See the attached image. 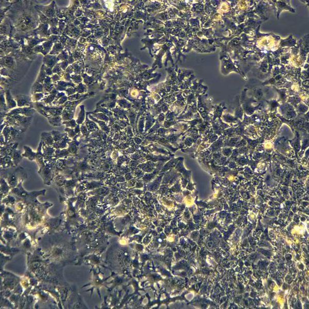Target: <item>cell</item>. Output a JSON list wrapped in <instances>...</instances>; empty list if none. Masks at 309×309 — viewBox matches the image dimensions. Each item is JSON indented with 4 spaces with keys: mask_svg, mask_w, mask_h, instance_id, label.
<instances>
[{
    "mask_svg": "<svg viewBox=\"0 0 309 309\" xmlns=\"http://www.w3.org/2000/svg\"><path fill=\"white\" fill-rule=\"evenodd\" d=\"M39 173L41 175L42 178L44 179V182L45 183H50V180H51V170L49 167H44L42 168H40Z\"/></svg>",
    "mask_w": 309,
    "mask_h": 309,
    "instance_id": "1",
    "label": "cell"
},
{
    "mask_svg": "<svg viewBox=\"0 0 309 309\" xmlns=\"http://www.w3.org/2000/svg\"><path fill=\"white\" fill-rule=\"evenodd\" d=\"M1 165L4 168H8L15 166L12 157L9 155L4 156L3 158H1Z\"/></svg>",
    "mask_w": 309,
    "mask_h": 309,
    "instance_id": "2",
    "label": "cell"
},
{
    "mask_svg": "<svg viewBox=\"0 0 309 309\" xmlns=\"http://www.w3.org/2000/svg\"><path fill=\"white\" fill-rule=\"evenodd\" d=\"M24 148L25 150V152L24 154H22V157L28 158V159L31 161L36 159L37 152H34L29 147L24 146Z\"/></svg>",
    "mask_w": 309,
    "mask_h": 309,
    "instance_id": "3",
    "label": "cell"
},
{
    "mask_svg": "<svg viewBox=\"0 0 309 309\" xmlns=\"http://www.w3.org/2000/svg\"><path fill=\"white\" fill-rule=\"evenodd\" d=\"M41 141H43L47 145H53L54 143V139L53 138L51 132H43L41 135Z\"/></svg>",
    "mask_w": 309,
    "mask_h": 309,
    "instance_id": "4",
    "label": "cell"
},
{
    "mask_svg": "<svg viewBox=\"0 0 309 309\" xmlns=\"http://www.w3.org/2000/svg\"><path fill=\"white\" fill-rule=\"evenodd\" d=\"M10 156L12 158V159L13 160V163L15 164V166H17L18 164L20 162V161L22 160V156L21 155V151H17L15 149L13 150V152L10 154Z\"/></svg>",
    "mask_w": 309,
    "mask_h": 309,
    "instance_id": "5",
    "label": "cell"
},
{
    "mask_svg": "<svg viewBox=\"0 0 309 309\" xmlns=\"http://www.w3.org/2000/svg\"><path fill=\"white\" fill-rule=\"evenodd\" d=\"M41 145H42V142L41 141V142L40 143L39 147H38L36 157V160L39 164V166H40V168L45 167L44 160H43V155L41 154Z\"/></svg>",
    "mask_w": 309,
    "mask_h": 309,
    "instance_id": "6",
    "label": "cell"
},
{
    "mask_svg": "<svg viewBox=\"0 0 309 309\" xmlns=\"http://www.w3.org/2000/svg\"><path fill=\"white\" fill-rule=\"evenodd\" d=\"M7 181H8V183L9 185L12 187H15L18 183H20L18 182V177L16 174L15 173L9 176L7 179Z\"/></svg>",
    "mask_w": 309,
    "mask_h": 309,
    "instance_id": "7",
    "label": "cell"
},
{
    "mask_svg": "<svg viewBox=\"0 0 309 309\" xmlns=\"http://www.w3.org/2000/svg\"><path fill=\"white\" fill-rule=\"evenodd\" d=\"M51 134H52L53 139H54V141H55L56 142H57L58 141L62 139L63 137L65 136V134H60V132L57 131H53L51 132Z\"/></svg>",
    "mask_w": 309,
    "mask_h": 309,
    "instance_id": "8",
    "label": "cell"
},
{
    "mask_svg": "<svg viewBox=\"0 0 309 309\" xmlns=\"http://www.w3.org/2000/svg\"><path fill=\"white\" fill-rule=\"evenodd\" d=\"M63 124H66V126L67 127H70L71 128L76 127V126L75 121H69V122H67V123H66V122H64Z\"/></svg>",
    "mask_w": 309,
    "mask_h": 309,
    "instance_id": "9",
    "label": "cell"
},
{
    "mask_svg": "<svg viewBox=\"0 0 309 309\" xmlns=\"http://www.w3.org/2000/svg\"><path fill=\"white\" fill-rule=\"evenodd\" d=\"M65 131H68V135H69V136L70 138H73V136L76 135V132H75V131H73V129L66 128L65 129Z\"/></svg>",
    "mask_w": 309,
    "mask_h": 309,
    "instance_id": "10",
    "label": "cell"
},
{
    "mask_svg": "<svg viewBox=\"0 0 309 309\" xmlns=\"http://www.w3.org/2000/svg\"><path fill=\"white\" fill-rule=\"evenodd\" d=\"M80 130L81 129L80 128V126H79V125L76 126V128H75V132H76V134H77V133H79V132H80Z\"/></svg>",
    "mask_w": 309,
    "mask_h": 309,
    "instance_id": "11",
    "label": "cell"
}]
</instances>
